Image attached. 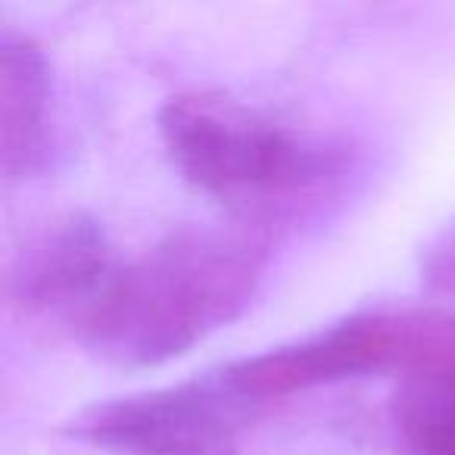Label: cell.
<instances>
[{"label": "cell", "instance_id": "cell-4", "mask_svg": "<svg viewBox=\"0 0 455 455\" xmlns=\"http://www.w3.org/2000/svg\"><path fill=\"white\" fill-rule=\"evenodd\" d=\"M253 409L256 405L237 396L219 371L88 405L72 418L66 434L109 452L215 455Z\"/></svg>", "mask_w": 455, "mask_h": 455}, {"label": "cell", "instance_id": "cell-3", "mask_svg": "<svg viewBox=\"0 0 455 455\" xmlns=\"http://www.w3.org/2000/svg\"><path fill=\"white\" fill-rule=\"evenodd\" d=\"M449 365H455V315L378 309L349 315L291 347L231 362L221 368V378L250 405H262L368 371H403L411 378Z\"/></svg>", "mask_w": 455, "mask_h": 455}, {"label": "cell", "instance_id": "cell-7", "mask_svg": "<svg viewBox=\"0 0 455 455\" xmlns=\"http://www.w3.org/2000/svg\"><path fill=\"white\" fill-rule=\"evenodd\" d=\"M393 424L405 455H455V365L405 378Z\"/></svg>", "mask_w": 455, "mask_h": 455}, {"label": "cell", "instance_id": "cell-5", "mask_svg": "<svg viewBox=\"0 0 455 455\" xmlns=\"http://www.w3.org/2000/svg\"><path fill=\"white\" fill-rule=\"evenodd\" d=\"M116 268V250L94 215H60L16 256L10 268V299L28 315L63 318L72 328Z\"/></svg>", "mask_w": 455, "mask_h": 455}, {"label": "cell", "instance_id": "cell-8", "mask_svg": "<svg viewBox=\"0 0 455 455\" xmlns=\"http://www.w3.org/2000/svg\"><path fill=\"white\" fill-rule=\"evenodd\" d=\"M418 272L427 291L455 297V219H449L421 247Z\"/></svg>", "mask_w": 455, "mask_h": 455}, {"label": "cell", "instance_id": "cell-2", "mask_svg": "<svg viewBox=\"0 0 455 455\" xmlns=\"http://www.w3.org/2000/svg\"><path fill=\"white\" fill-rule=\"evenodd\" d=\"M159 138L190 188L250 215L291 209L328 190L343 150L221 91H184L163 103Z\"/></svg>", "mask_w": 455, "mask_h": 455}, {"label": "cell", "instance_id": "cell-6", "mask_svg": "<svg viewBox=\"0 0 455 455\" xmlns=\"http://www.w3.org/2000/svg\"><path fill=\"white\" fill-rule=\"evenodd\" d=\"M53 153V78L41 44L0 32V169L7 181L38 175Z\"/></svg>", "mask_w": 455, "mask_h": 455}, {"label": "cell", "instance_id": "cell-1", "mask_svg": "<svg viewBox=\"0 0 455 455\" xmlns=\"http://www.w3.org/2000/svg\"><path fill=\"white\" fill-rule=\"evenodd\" d=\"M268 241L259 228L188 225L119 262L72 337L116 368H153L231 324L259 291Z\"/></svg>", "mask_w": 455, "mask_h": 455}]
</instances>
